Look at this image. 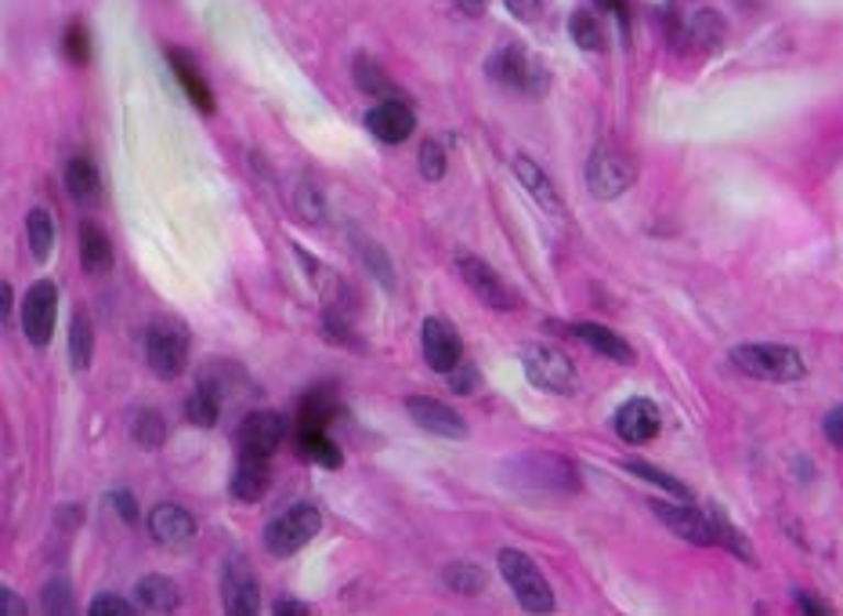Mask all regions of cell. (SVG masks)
<instances>
[{
    "instance_id": "cell-1",
    "label": "cell",
    "mask_w": 843,
    "mask_h": 616,
    "mask_svg": "<svg viewBox=\"0 0 843 616\" xmlns=\"http://www.w3.org/2000/svg\"><path fill=\"white\" fill-rule=\"evenodd\" d=\"M189 327L178 316H156L145 327V363L159 381H175L181 377V370L189 366Z\"/></svg>"
},
{
    "instance_id": "cell-2",
    "label": "cell",
    "mask_w": 843,
    "mask_h": 616,
    "mask_svg": "<svg viewBox=\"0 0 843 616\" xmlns=\"http://www.w3.org/2000/svg\"><path fill=\"white\" fill-rule=\"evenodd\" d=\"M731 363L746 377L772 381V385H789V381L808 374L803 355L789 344H739V349H731Z\"/></svg>"
},
{
    "instance_id": "cell-3",
    "label": "cell",
    "mask_w": 843,
    "mask_h": 616,
    "mask_svg": "<svg viewBox=\"0 0 843 616\" xmlns=\"http://www.w3.org/2000/svg\"><path fill=\"white\" fill-rule=\"evenodd\" d=\"M496 565H500L507 587L514 591L518 606H522L525 613H554V591L547 584V576L540 573V565L532 562L525 551L500 548Z\"/></svg>"
},
{
    "instance_id": "cell-4",
    "label": "cell",
    "mask_w": 843,
    "mask_h": 616,
    "mask_svg": "<svg viewBox=\"0 0 843 616\" xmlns=\"http://www.w3.org/2000/svg\"><path fill=\"white\" fill-rule=\"evenodd\" d=\"M322 529V515L315 504H290L287 512H279L276 519H268L265 526V551L271 559H290L304 544H312V537H319Z\"/></svg>"
},
{
    "instance_id": "cell-5",
    "label": "cell",
    "mask_w": 843,
    "mask_h": 616,
    "mask_svg": "<svg viewBox=\"0 0 843 616\" xmlns=\"http://www.w3.org/2000/svg\"><path fill=\"white\" fill-rule=\"evenodd\" d=\"M522 370L529 377V385H536L540 392H554V396H573L579 388V374L573 360L554 349V344H525L522 349Z\"/></svg>"
},
{
    "instance_id": "cell-6",
    "label": "cell",
    "mask_w": 843,
    "mask_h": 616,
    "mask_svg": "<svg viewBox=\"0 0 843 616\" xmlns=\"http://www.w3.org/2000/svg\"><path fill=\"white\" fill-rule=\"evenodd\" d=\"M486 69H489V77L496 84H503V88H511L518 95H543L547 91V69H543L540 62L518 44H507V47H500V52H492Z\"/></svg>"
},
{
    "instance_id": "cell-7",
    "label": "cell",
    "mask_w": 843,
    "mask_h": 616,
    "mask_svg": "<svg viewBox=\"0 0 843 616\" xmlns=\"http://www.w3.org/2000/svg\"><path fill=\"white\" fill-rule=\"evenodd\" d=\"M634 178H637V170L630 164V156H623L609 142L594 145V153L587 160V189L598 196V200H615V196H623L630 185H634Z\"/></svg>"
},
{
    "instance_id": "cell-8",
    "label": "cell",
    "mask_w": 843,
    "mask_h": 616,
    "mask_svg": "<svg viewBox=\"0 0 843 616\" xmlns=\"http://www.w3.org/2000/svg\"><path fill=\"white\" fill-rule=\"evenodd\" d=\"M58 319V287L52 279H36L22 298V334L30 338L33 349H47L55 334Z\"/></svg>"
},
{
    "instance_id": "cell-9",
    "label": "cell",
    "mask_w": 843,
    "mask_h": 616,
    "mask_svg": "<svg viewBox=\"0 0 843 616\" xmlns=\"http://www.w3.org/2000/svg\"><path fill=\"white\" fill-rule=\"evenodd\" d=\"M221 606L232 616H254L262 609V584L243 554H232L221 565Z\"/></svg>"
},
{
    "instance_id": "cell-10",
    "label": "cell",
    "mask_w": 843,
    "mask_h": 616,
    "mask_svg": "<svg viewBox=\"0 0 843 616\" xmlns=\"http://www.w3.org/2000/svg\"><path fill=\"white\" fill-rule=\"evenodd\" d=\"M648 508L655 512V519L666 522L680 540L699 548H713L717 544V529H713V515L706 508H696L691 501L674 504V501H652Z\"/></svg>"
},
{
    "instance_id": "cell-11",
    "label": "cell",
    "mask_w": 843,
    "mask_h": 616,
    "mask_svg": "<svg viewBox=\"0 0 843 616\" xmlns=\"http://www.w3.org/2000/svg\"><path fill=\"white\" fill-rule=\"evenodd\" d=\"M456 273H461V279L467 283V290L475 294L481 305L496 308V312H511V308H518V294L507 287V283L496 276V268L481 262V257L461 254L456 257Z\"/></svg>"
},
{
    "instance_id": "cell-12",
    "label": "cell",
    "mask_w": 843,
    "mask_h": 616,
    "mask_svg": "<svg viewBox=\"0 0 843 616\" xmlns=\"http://www.w3.org/2000/svg\"><path fill=\"white\" fill-rule=\"evenodd\" d=\"M287 417L276 410H254L246 414L240 428H235V447L240 453H257V458H271L282 439H287Z\"/></svg>"
},
{
    "instance_id": "cell-13",
    "label": "cell",
    "mask_w": 843,
    "mask_h": 616,
    "mask_svg": "<svg viewBox=\"0 0 843 616\" xmlns=\"http://www.w3.org/2000/svg\"><path fill=\"white\" fill-rule=\"evenodd\" d=\"M420 352H424V360L435 374H453L464 363V341L442 316L424 319V327H420Z\"/></svg>"
},
{
    "instance_id": "cell-14",
    "label": "cell",
    "mask_w": 843,
    "mask_h": 616,
    "mask_svg": "<svg viewBox=\"0 0 843 616\" xmlns=\"http://www.w3.org/2000/svg\"><path fill=\"white\" fill-rule=\"evenodd\" d=\"M148 534L159 548H170V551H189L196 544V519L189 515V508L181 504H156L148 512Z\"/></svg>"
},
{
    "instance_id": "cell-15",
    "label": "cell",
    "mask_w": 843,
    "mask_h": 616,
    "mask_svg": "<svg viewBox=\"0 0 843 616\" xmlns=\"http://www.w3.org/2000/svg\"><path fill=\"white\" fill-rule=\"evenodd\" d=\"M514 483L518 486H536V490H576V468L551 458V453H532V458L514 461Z\"/></svg>"
},
{
    "instance_id": "cell-16",
    "label": "cell",
    "mask_w": 843,
    "mask_h": 616,
    "mask_svg": "<svg viewBox=\"0 0 843 616\" xmlns=\"http://www.w3.org/2000/svg\"><path fill=\"white\" fill-rule=\"evenodd\" d=\"M612 425H615V436L623 442H630V447H644V442H652L659 436L663 414L652 399H626L615 410Z\"/></svg>"
},
{
    "instance_id": "cell-17",
    "label": "cell",
    "mask_w": 843,
    "mask_h": 616,
    "mask_svg": "<svg viewBox=\"0 0 843 616\" xmlns=\"http://www.w3.org/2000/svg\"><path fill=\"white\" fill-rule=\"evenodd\" d=\"M366 128L374 139L388 145H402L409 134L417 131V117L402 98H380V102L366 113Z\"/></svg>"
},
{
    "instance_id": "cell-18",
    "label": "cell",
    "mask_w": 843,
    "mask_h": 616,
    "mask_svg": "<svg viewBox=\"0 0 843 616\" xmlns=\"http://www.w3.org/2000/svg\"><path fill=\"white\" fill-rule=\"evenodd\" d=\"M406 410L413 417L417 428L431 431V436H442V439H467V425L464 417L445 406L442 399H431V396H413L406 399Z\"/></svg>"
},
{
    "instance_id": "cell-19",
    "label": "cell",
    "mask_w": 843,
    "mask_h": 616,
    "mask_svg": "<svg viewBox=\"0 0 843 616\" xmlns=\"http://www.w3.org/2000/svg\"><path fill=\"white\" fill-rule=\"evenodd\" d=\"M271 458H257V453H240V464L232 472V497L243 504H257L271 486Z\"/></svg>"
},
{
    "instance_id": "cell-20",
    "label": "cell",
    "mask_w": 843,
    "mask_h": 616,
    "mask_svg": "<svg viewBox=\"0 0 843 616\" xmlns=\"http://www.w3.org/2000/svg\"><path fill=\"white\" fill-rule=\"evenodd\" d=\"M514 175H518V182H522V189H525L532 200H536L551 218H565L562 196H557L551 175H547V170H543L540 164H532L529 156H514Z\"/></svg>"
},
{
    "instance_id": "cell-21",
    "label": "cell",
    "mask_w": 843,
    "mask_h": 616,
    "mask_svg": "<svg viewBox=\"0 0 843 616\" xmlns=\"http://www.w3.org/2000/svg\"><path fill=\"white\" fill-rule=\"evenodd\" d=\"M573 330V338H579L583 344H587L590 352H598V355H604V360H612V363H634V349L615 334V330H609V327H601V323H573L568 327Z\"/></svg>"
},
{
    "instance_id": "cell-22",
    "label": "cell",
    "mask_w": 843,
    "mask_h": 616,
    "mask_svg": "<svg viewBox=\"0 0 843 616\" xmlns=\"http://www.w3.org/2000/svg\"><path fill=\"white\" fill-rule=\"evenodd\" d=\"M66 189L77 204L91 207L102 200V175H98L91 156H73L66 164Z\"/></svg>"
},
{
    "instance_id": "cell-23",
    "label": "cell",
    "mask_w": 843,
    "mask_h": 616,
    "mask_svg": "<svg viewBox=\"0 0 843 616\" xmlns=\"http://www.w3.org/2000/svg\"><path fill=\"white\" fill-rule=\"evenodd\" d=\"M293 447L301 453L304 461H312L319 468H341V447L326 436V428H308V425H297V436H293Z\"/></svg>"
},
{
    "instance_id": "cell-24",
    "label": "cell",
    "mask_w": 843,
    "mask_h": 616,
    "mask_svg": "<svg viewBox=\"0 0 843 616\" xmlns=\"http://www.w3.org/2000/svg\"><path fill=\"white\" fill-rule=\"evenodd\" d=\"M167 58H170V66H175V77H178V84L185 88V95H189V102L200 109V113H214V91L207 88V80L200 77L196 62L185 55V52H175V47L167 52Z\"/></svg>"
},
{
    "instance_id": "cell-25",
    "label": "cell",
    "mask_w": 843,
    "mask_h": 616,
    "mask_svg": "<svg viewBox=\"0 0 843 616\" xmlns=\"http://www.w3.org/2000/svg\"><path fill=\"white\" fill-rule=\"evenodd\" d=\"M134 595H138V606L145 613H175L181 606V591L178 584L170 581V576H142L138 584H134Z\"/></svg>"
},
{
    "instance_id": "cell-26",
    "label": "cell",
    "mask_w": 843,
    "mask_h": 616,
    "mask_svg": "<svg viewBox=\"0 0 843 616\" xmlns=\"http://www.w3.org/2000/svg\"><path fill=\"white\" fill-rule=\"evenodd\" d=\"M80 262L88 276H102L113 268V243H109V237L95 221H84L80 226Z\"/></svg>"
},
{
    "instance_id": "cell-27",
    "label": "cell",
    "mask_w": 843,
    "mask_h": 616,
    "mask_svg": "<svg viewBox=\"0 0 843 616\" xmlns=\"http://www.w3.org/2000/svg\"><path fill=\"white\" fill-rule=\"evenodd\" d=\"M341 403L333 396V388H308L301 396V406H297V425L308 428H326L333 417H337Z\"/></svg>"
},
{
    "instance_id": "cell-28",
    "label": "cell",
    "mask_w": 843,
    "mask_h": 616,
    "mask_svg": "<svg viewBox=\"0 0 843 616\" xmlns=\"http://www.w3.org/2000/svg\"><path fill=\"white\" fill-rule=\"evenodd\" d=\"M95 360V327H91V316L77 308L69 319V363L73 370H88Z\"/></svg>"
},
{
    "instance_id": "cell-29",
    "label": "cell",
    "mask_w": 843,
    "mask_h": 616,
    "mask_svg": "<svg viewBox=\"0 0 843 616\" xmlns=\"http://www.w3.org/2000/svg\"><path fill=\"white\" fill-rule=\"evenodd\" d=\"M26 240H30V251L36 262H47L55 251V240H58V229H55V218L52 211H44V207H33V211L26 215Z\"/></svg>"
},
{
    "instance_id": "cell-30",
    "label": "cell",
    "mask_w": 843,
    "mask_h": 616,
    "mask_svg": "<svg viewBox=\"0 0 843 616\" xmlns=\"http://www.w3.org/2000/svg\"><path fill=\"white\" fill-rule=\"evenodd\" d=\"M685 36L688 41L702 44V47H721L724 36H728V26L713 8H699L696 15L685 19Z\"/></svg>"
},
{
    "instance_id": "cell-31",
    "label": "cell",
    "mask_w": 843,
    "mask_h": 616,
    "mask_svg": "<svg viewBox=\"0 0 843 616\" xmlns=\"http://www.w3.org/2000/svg\"><path fill=\"white\" fill-rule=\"evenodd\" d=\"M221 406H225V399H221L214 388L200 381L192 396L185 399V417H189L192 425H200V428H214L218 417H221Z\"/></svg>"
},
{
    "instance_id": "cell-32",
    "label": "cell",
    "mask_w": 843,
    "mask_h": 616,
    "mask_svg": "<svg viewBox=\"0 0 843 616\" xmlns=\"http://www.w3.org/2000/svg\"><path fill=\"white\" fill-rule=\"evenodd\" d=\"M442 581H445V587L450 591H456V595H478V591H486V584H489V573L481 570V565H475V562H450L442 570Z\"/></svg>"
},
{
    "instance_id": "cell-33",
    "label": "cell",
    "mask_w": 843,
    "mask_h": 616,
    "mask_svg": "<svg viewBox=\"0 0 843 616\" xmlns=\"http://www.w3.org/2000/svg\"><path fill=\"white\" fill-rule=\"evenodd\" d=\"M355 84H358V88H363L366 95H374V98H402L399 88L391 84L388 73H384L369 55H358V58H355Z\"/></svg>"
},
{
    "instance_id": "cell-34",
    "label": "cell",
    "mask_w": 843,
    "mask_h": 616,
    "mask_svg": "<svg viewBox=\"0 0 843 616\" xmlns=\"http://www.w3.org/2000/svg\"><path fill=\"white\" fill-rule=\"evenodd\" d=\"M131 436H134V442H138V447L159 450V447H164V439H167V421H164V417H159L156 410H138V414H134Z\"/></svg>"
},
{
    "instance_id": "cell-35",
    "label": "cell",
    "mask_w": 843,
    "mask_h": 616,
    "mask_svg": "<svg viewBox=\"0 0 843 616\" xmlns=\"http://www.w3.org/2000/svg\"><path fill=\"white\" fill-rule=\"evenodd\" d=\"M623 472H630V475L644 479V483H652V486L666 490L669 497H680V501H688V486H685V483H677L674 475H669V472H663V468L648 464V461H623Z\"/></svg>"
},
{
    "instance_id": "cell-36",
    "label": "cell",
    "mask_w": 843,
    "mask_h": 616,
    "mask_svg": "<svg viewBox=\"0 0 843 616\" xmlns=\"http://www.w3.org/2000/svg\"><path fill=\"white\" fill-rule=\"evenodd\" d=\"M710 515H713V529H717V544H724L731 554H739L742 562H756V554H753V548H750V540L742 537V529L731 526V519H728L724 512L710 508Z\"/></svg>"
},
{
    "instance_id": "cell-37",
    "label": "cell",
    "mask_w": 843,
    "mask_h": 616,
    "mask_svg": "<svg viewBox=\"0 0 843 616\" xmlns=\"http://www.w3.org/2000/svg\"><path fill=\"white\" fill-rule=\"evenodd\" d=\"M568 33H573V41L583 47V52H601L604 47L601 22L594 19L590 11H573V19H568Z\"/></svg>"
},
{
    "instance_id": "cell-38",
    "label": "cell",
    "mask_w": 843,
    "mask_h": 616,
    "mask_svg": "<svg viewBox=\"0 0 843 616\" xmlns=\"http://www.w3.org/2000/svg\"><path fill=\"white\" fill-rule=\"evenodd\" d=\"M62 52H66V58L73 62V66H88V62H91V36H88V26L73 22V26L66 30V36H62Z\"/></svg>"
},
{
    "instance_id": "cell-39",
    "label": "cell",
    "mask_w": 843,
    "mask_h": 616,
    "mask_svg": "<svg viewBox=\"0 0 843 616\" xmlns=\"http://www.w3.org/2000/svg\"><path fill=\"white\" fill-rule=\"evenodd\" d=\"M41 602H44V613H55V616H66V613L77 609V606H73V587H69L66 576H55V581H47Z\"/></svg>"
},
{
    "instance_id": "cell-40",
    "label": "cell",
    "mask_w": 843,
    "mask_h": 616,
    "mask_svg": "<svg viewBox=\"0 0 843 616\" xmlns=\"http://www.w3.org/2000/svg\"><path fill=\"white\" fill-rule=\"evenodd\" d=\"M420 175L428 182H439L445 175V153L439 142H424L420 145Z\"/></svg>"
},
{
    "instance_id": "cell-41",
    "label": "cell",
    "mask_w": 843,
    "mask_h": 616,
    "mask_svg": "<svg viewBox=\"0 0 843 616\" xmlns=\"http://www.w3.org/2000/svg\"><path fill=\"white\" fill-rule=\"evenodd\" d=\"M88 613L91 616H134V606L131 602H123L120 595H98Z\"/></svg>"
},
{
    "instance_id": "cell-42",
    "label": "cell",
    "mask_w": 843,
    "mask_h": 616,
    "mask_svg": "<svg viewBox=\"0 0 843 616\" xmlns=\"http://www.w3.org/2000/svg\"><path fill=\"white\" fill-rule=\"evenodd\" d=\"M358 251H363V262H366L369 268H374L377 279L384 283V287H391V265H388V257L380 254V246H377V243H363V246H358Z\"/></svg>"
},
{
    "instance_id": "cell-43",
    "label": "cell",
    "mask_w": 843,
    "mask_h": 616,
    "mask_svg": "<svg viewBox=\"0 0 843 616\" xmlns=\"http://www.w3.org/2000/svg\"><path fill=\"white\" fill-rule=\"evenodd\" d=\"M450 385H453L456 396H470V392L478 388V370L470 366V363H461V366H456L453 374H450Z\"/></svg>"
},
{
    "instance_id": "cell-44",
    "label": "cell",
    "mask_w": 843,
    "mask_h": 616,
    "mask_svg": "<svg viewBox=\"0 0 843 616\" xmlns=\"http://www.w3.org/2000/svg\"><path fill=\"white\" fill-rule=\"evenodd\" d=\"M109 504H113V508L120 512V519L123 522H138V504H134V497H131V493L127 490H113V493H109Z\"/></svg>"
},
{
    "instance_id": "cell-45",
    "label": "cell",
    "mask_w": 843,
    "mask_h": 616,
    "mask_svg": "<svg viewBox=\"0 0 843 616\" xmlns=\"http://www.w3.org/2000/svg\"><path fill=\"white\" fill-rule=\"evenodd\" d=\"M822 431H825V439L833 442L836 450H843V403H840V406H833V410L825 414Z\"/></svg>"
},
{
    "instance_id": "cell-46",
    "label": "cell",
    "mask_w": 843,
    "mask_h": 616,
    "mask_svg": "<svg viewBox=\"0 0 843 616\" xmlns=\"http://www.w3.org/2000/svg\"><path fill=\"white\" fill-rule=\"evenodd\" d=\"M503 4L514 19H522V22H536L540 11H543V0H503Z\"/></svg>"
},
{
    "instance_id": "cell-47",
    "label": "cell",
    "mask_w": 843,
    "mask_h": 616,
    "mask_svg": "<svg viewBox=\"0 0 843 616\" xmlns=\"http://www.w3.org/2000/svg\"><path fill=\"white\" fill-rule=\"evenodd\" d=\"M797 609L808 613V616H833V606L822 602V598L808 595V591H797Z\"/></svg>"
},
{
    "instance_id": "cell-48",
    "label": "cell",
    "mask_w": 843,
    "mask_h": 616,
    "mask_svg": "<svg viewBox=\"0 0 843 616\" xmlns=\"http://www.w3.org/2000/svg\"><path fill=\"white\" fill-rule=\"evenodd\" d=\"M0 613L4 616H26V602H22L8 584L0 587Z\"/></svg>"
},
{
    "instance_id": "cell-49",
    "label": "cell",
    "mask_w": 843,
    "mask_h": 616,
    "mask_svg": "<svg viewBox=\"0 0 843 616\" xmlns=\"http://www.w3.org/2000/svg\"><path fill=\"white\" fill-rule=\"evenodd\" d=\"M271 613H276V616H308V613H312V606H304V602H293V598H279L276 606H271Z\"/></svg>"
},
{
    "instance_id": "cell-50",
    "label": "cell",
    "mask_w": 843,
    "mask_h": 616,
    "mask_svg": "<svg viewBox=\"0 0 843 616\" xmlns=\"http://www.w3.org/2000/svg\"><path fill=\"white\" fill-rule=\"evenodd\" d=\"M601 11H609V15H615L619 19V26H626V19H630V4L626 0H594Z\"/></svg>"
},
{
    "instance_id": "cell-51",
    "label": "cell",
    "mask_w": 843,
    "mask_h": 616,
    "mask_svg": "<svg viewBox=\"0 0 843 616\" xmlns=\"http://www.w3.org/2000/svg\"><path fill=\"white\" fill-rule=\"evenodd\" d=\"M11 305H15V294H11V283H0V319H11Z\"/></svg>"
},
{
    "instance_id": "cell-52",
    "label": "cell",
    "mask_w": 843,
    "mask_h": 616,
    "mask_svg": "<svg viewBox=\"0 0 843 616\" xmlns=\"http://www.w3.org/2000/svg\"><path fill=\"white\" fill-rule=\"evenodd\" d=\"M453 4H456V8H464L467 15H478V11L489 4V0H453Z\"/></svg>"
}]
</instances>
